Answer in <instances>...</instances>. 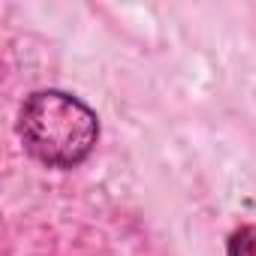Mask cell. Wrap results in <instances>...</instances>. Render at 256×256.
I'll return each mask as SVG.
<instances>
[{"instance_id": "obj_2", "label": "cell", "mask_w": 256, "mask_h": 256, "mask_svg": "<svg viewBox=\"0 0 256 256\" xmlns=\"http://www.w3.org/2000/svg\"><path fill=\"white\" fill-rule=\"evenodd\" d=\"M229 256H256V229H238L229 241Z\"/></svg>"}, {"instance_id": "obj_1", "label": "cell", "mask_w": 256, "mask_h": 256, "mask_svg": "<svg viewBox=\"0 0 256 256\" xmlns=\"http://www.w3.org/2000/svg\"><path fill=\"white\" fill-rule=\"evenodd\" d=\"M22 139L28 151L58 169L78 166L96 145V114L70 94L42 90L34 94L22 108Z\"/></svg>"}]
</instances>
